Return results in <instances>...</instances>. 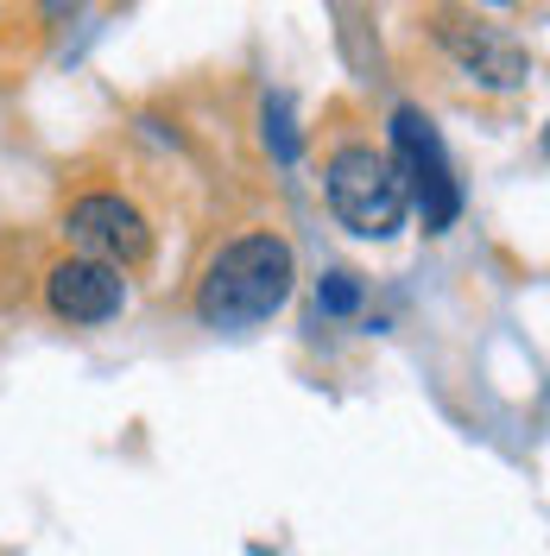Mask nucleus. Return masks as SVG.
<instances>
[{
  "label": "nucleus",
  "mask_w": 550,
  "mask_h": 556,
  "mask_svg": "<svg viewBox=\"0 0 550 556\" xmlns=\"http://www.w3.org/2000/svg\"><path fill=\"white\" fill-rule=\"evenodd\" d=\"M291 241L285 235H241L209 260L203 285H197V316L209 329H247V323H266V316L291 298Z\"/></svg>",
  "instance_id": "obj_1"
},
{
  "label": "nucleus",
  "mask_w": 550,
  "mask_h": 556,
  "mask_svg": "<svg viewBox=\"0 0 550 556\" xmlns=\"http://www.w3.org/2000/svg\"><path fill=\"white\" fill-rule=\"evenodd\" d=\"M323 184H329V208H336V222H342L348 235L386 241V235L405 228V184L392 172V159L374 152V146H342L329 159Z\"/></svg>",
  "instance_id": "obj_2"
},
{
  "label": "nucleus",
  "mask_w": 550,
  "mask_h": 556,
  "mask_svg": "<svg viewBox=\"0 0 550 556\" xmlns=\"http://www.w3.org/2000/svg\"><path fill=\"white\" fill-rule=\"evenodd\" d=\"M386 159H392V172L405 184V208L424 215L430 235H443L449 222H455V208H462V184L449 172V152H443V139H437V127L417 108L392 114V152Z\"/></svg>",
  "instance_id": "obj_3"
},
{
  "label": "nucleus",
  "mask_w": 550,
  "mask_h": 556,
  "mask_svg": "<svg viewBox=\"0 0 550 556\" xmlns=\"http://www.w3.org/2000/svg\"><path fill=\"white\" fill-rule=\"evenodd\" d=\"M430 33H437V45L449 51V64L462 70V76H475V83H487V89H518V83H532V51H525L507 26L482 20V13H437Z\"/></svg>",
  "instance_id": "obj_4"
},
{
  "label": "nucleus",
  "mask_w": 550,
  "mask_h": 556,
  "mask_svg": "<svg viewBox=\"0 0 550 556\" xmlns=\"http://www.w3.org/2000/svg\"><path fill=\"white\" fill-rule=\"evenodd\" d=\"M70 241L89 247L83 260H102V266H139L146 253H152V228H146V215H139L127 197H114V190H96V197H76L70 203Z\"/></svg>",
  "instance_id": "obj_5"
},
{
  "label": "nucleus",
  "mask_w": 550,
  "mask_h": 556,
  "mask_svg": "<svg viewBox=\"0 0 550 556\" xmlns=\"http://www.w3.org/2000/svg\"><path fill=\"white\" fill-rule=\"evenodd\" d=\"M45 304L51 316H64V323H108V316H121L127 304V278L102 266V260H58L51 273H45Z\"/></svg>",
  "instance_id": "obj_6"
},
{
  "label": "nucleus",
  "mask_w": 550,
  "mask_h": 556,
  "mask_svg": "<svg viewBox=\"0 0 550 556\" xmlns=\"http://www.w3.org/2000/svg\"><path fill=\"white\" fill-rule=\"evenodd\" d=\"M316 311L323 316H354L361 311V285H354V273H329L323 285H316Z\"/></svg>",
  "instance_id": "obj_7"
},
{
  "label": "nucleus",
  "mask_w": 550,
  "mask_h": 556,
  "mask_svg": "<svg viewBox=\"0 0 550 556\" xmlns=\"http://www.w3.org/2000/svg\"><path fill=\"white\" fill-rule=\"evenodd\" d=\"M266 134H273L278 159H291V152H298V139H291V121H285V102H266Z\"/></svg>",
  "instance_id": "obj_8"
}]
</instances>
